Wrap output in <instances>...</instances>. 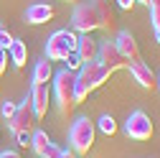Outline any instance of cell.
I'll list each match as a JSON object with an SVG mask.
<instances>
[{"label": "cell", "mask_w": 160, "mask_h": 158, "mask_svg": "<svg viewBox=\"0 0 160 158\" xmlns=\"http://www.w3.org/2000/svg\"><path fill=\"white\" fill-rule=\"evenodd\" d=\"M114 21V10L109 5V0H89V3H79L71 15V26L79 33H94L109 28Z\"/></svg>", "instance_id": "6da1fadb"}, {"label": "cell", "mask_w": 160, "mask_h": 158, "mask_svg": "<svg viewBox=\"0 0 160 158\" xmlns=\"http://www.w3.org/2000/svg\"><path fill=\"white\" fill-rule=\"evenodd\" d=\"M114 71H109L107 66H102L99 61H87L74 76V105H82L89 100V94L94 89H99L102 84L109 82V76Z\"/></svg>", "instance_id": "7a4b0ae2"}, {"label": "cell", "mask_w": 160, "mask_h": 158, "mask_svg": "<svg viewBox=\"0 0 160 158\" xmlns=\"http://www.w3.org/2000/svg\"><path fill=\"white\" fill-rule=\"evenodd\" d=\"M74 71L61 69L58 74H53V97H56V107L64 117H69L74 112Z\"/></svg>", "instance_id": "3957f363"}, {"label": "cell", "mask_w": 160, "mask_h": 158, "mask_svg": "<svg viewBox=\"0 0 160 158\" xmlns=\"http://www.w3.org/2000/svg\"><path fill=\"white\" fill-rule=\"evenodd\" d=\"M76 31L71 28H58L48 36L46 41V59L48 61H64L69 54L76 51Z\"/></svg>", "instance_id": "277c9868"}, {"label": "cell", "mask_w": 160, "mask_h": 158, "mask_svg": "<svg viewBox=\"0 0 160 158\" xmlns=\"http://www.w3.org/2000/svg\"><path fill=\"white\" fill-rule=\"evenodd\" d=\"M94 135H97V128L89 117H76L71 130H69V145L76 155H84L92 150L94 145Z\"/></svg>", "instance_id": "5b68a950"}, {"label": "cell", "mask_w": 160, "mask_h": 158, "mask_svg": "<svg viewBox=\"0 0 160 158\" xmlns=\"http://www.w3.org/2000/svg\"><path fill=\"white\" fill-rule=\"evenodd\" d=\"M125 133L127 138H132V140H140V143H145L152 138V120L142 112V110H135L130 117H127V123H125Z\"/></svg>", "instance_id": "8992f818"}, {"label": "cell", "mask_w": 160, "mask_h": 158, "mask_svg": "<svg viewBox=\"0 0 160 158\" xmlns=\"http://www.w3.org/2000/svg\"><path fill=\"white\" fill-rule=\"evenodd\" d=\"M36 123H38V120H36L33 107H31V97H26V100L18 105L13 120L8 123V128H10L13 135H15V133H33V125H36Z\"/></svg>", "instance_id": "52a82bcc"}, {"label": "cell", "mask_w": 160, "mask_h": 158, "mask_svg": "<svg viewBox=\"0 0 160 158\" xmlns=\"http://www.w3.org/2000/svg\"><path fill=\"white\" fill-rule=\"evenodd\" d=\"M97 61L107 66L109 71H117V69H127L130 61L119 54V49L114 46V41H102L99 44V54H97Z\"/></svg>", "instance_id": "ba28073f"}, {"label": "cell", "mask_w": 160, "mask_h": 158, "mask_svg": "<svg viewBox=\"0 0 160 158\" xmlns=\"http://www.w3.org/2000/svg\"><path fill=\"white\" fill-rule=\"evenodd\" d=\"M31 107H33V115L36 120L41 123L46 112H48V100H51V92H48V84H33L31 87Z\"/></svg>", "instance_id": "9c48e42d"}, {"label": "cell", "mask_w": 160, "mask_h": 158, "mask_svg": "<svg viewBox=\"0 0 160 158\" xmlns=\"http://www.w3.org/2000/svg\"><path fill=\"white\" fill-rule=\"evenodd\" d=\"M114 46L119 49V54H122L130 64L140 61V46H137L135 36H132L130 31H119V33H117V38H114Z\"/></svg>", "instance_id": "30bf717a"}, {"label": "cell", "mask_w": 160, "mask_h": 158, "mask_svg": "<svg viewBox=\"0 0 160 158\" xmlns=\"http://www.w3.org/2000/svg\"><path fill=\"white\" fill-rule=\"evenodd\" d=\"M82 61H97V54H99V41L92 36V33H79L76 38V51H74Z\"/></svg>", "instance_id": "8fae6325"}, {"label": "cell", "mask_w": 160, "mask_h": 158, "mask_svg": "<svg viewBox=\"0 0 160 158\" xmlns=\"http://www.w3.org/2000/svg\"><path fill=\"white\" fill-rule=\"evenodd\" d=\"M130 69V74H132V79L135 82L142 87V89H152L155 84H158V76H155V71L142 61V59H140V61H135V64H130L127 66Z\"/></svg>", "instance_id": "7c38bea8"}, {"label": "cell", "mask_w": 160, "mask_h": 158, "mask_svg": "<svg viewBox=\"0 0 160 158\" xmlns=\"http://www.w3.org/2000/svg\"><path fill=\"white\" fill-rule=\"evenodd\" d=\"M53 15H56L53 5H48V3H33V5L26 10V23H31V26H41V23H48Z\"/></svg>", "instance_id": "4fadbf2b"}, {"label": "cell", "mask_w": 160, "mask_h": 158, "mask_svg": "<svg viewBox=\"0 0 160 158\" xmlns=\"http://www.w3.org/2000/svg\"><path fill=\"white\" fill-rule=\"evenodd\" d=\"M8 56H10V61H13L15 69H23L26 61H28V46L23 41H18V38H13V44L8 49Z\"/></svg>", "instance_id": "5bb4252c"}, {"label": "cell", "mask_w": 160, "mask_h": 158, "mask_svg": "<svg viewBox=\"0 0 160 158\" xmlns=\"http://www.w3.org/2000/svg\"><path fill=\"white\" fill-rule=\"evenodd\" d=\"M48 148H51V138H48L46 130H36V133H31V150H33L38 158H43Z\"/></svg>", "instance_id": "9a60e30c"}, {"label": "cell", "mask_w": 160, "mask_h": 158, "mask_svg": "<svg viewBox=\"0 0 160 158\" xmlns=\"http://www.w3.org/2000/svg\"><path fill=\"white\" fill-rule=\"evenodd\" d=\"M48 79H53V66L48 59H41L33 66V84H48Z\"/></svg>", "instance_id": "2e32d148"}, {"label": "cell", "mask_w": 160, "mask_h": 158, "mask_svg": "<svg viewBox=\"0 0 160 158\" xmlns=\"http://www.w3.org/2000/svg\"><path fill=\"white\" fill-rule=\"evenodd\" d=\"M97 125H99V130H102L104 135H114V133H117V123H114L112 115H102Z\"/></svg>", "instance_id": "e0dca14e"}, {"label": "cell", "mask_w": 160, "mask_h": 158, "mask_svg": "<svg viewBox=\"0 0 160 158\" xmlns=\"http://www.w3.org/2000/svg\"><path fill=\"white\" fill-rule=\"evenodd\" d=\"M64 61H66V69H69V71H74V74H76L79 69L84 66V61H82V59H79L76 54H69V56L64 59Z\"/></svg>", "instance_id": "ac0fdd59"}, {"label": "cell", "mask_w": 160, "mask_h": 158, "mask_svg": "<svg viewBox=\"0 0 160 158\" xmlns=\"http://www.w3.org/2000/svg\"><path fill=\"white\" fill-rule=\"evenodd\" d=\"M10 44H13V36H10V31L5 28V26H0V49H10Z\"/></svg>", "instance_id": "d6986e66"}, {"label": "cell", "mask_w": 160, "mask_h": 158, "mask_svg": "<svg viewBox=\"0 0 160 158\" xmlns=\"http://www.w3.org/2000/svg\"><path fill=\"white\" fill-rule=\"evenodd\" d=\"M15 110H18V105H15V102H8V100L3 102V107H0V112H3V117H5L8 123L13 120V115H15Z\"/></svg>", "instance_id": "ffe728a7"}, {"label": "cell", "mask_w": 160, "mask_h": 158, "mask_svg": "<svg viewBox=\"0 0 160 158\" xmlns=\"http://www.w3.org/2000/svg\"><path fill=\"white\" fill-rule=\"evenodd\" d=\"M150 23H152V28L160 26V3H152L150 5Z\"/></svg>", "instance_id": "44dd1931"}, {"label": "cell", "mask_w": 160, "mask_h": 158, "mask_svg": "<svg viewBox=\"0 0 160 158\" xmlns=\"http://www.w3.org/2000/svg\"><path fill=\"white\" fill-rule=\"evenodd\" d=\"M15 140H18V145L23 150H28L31 148V133H15Z\"/></svg>", "instance_id": "7402d4cb"}, {"label": "cell", "mask_w": 160, "mask_h": 158, "mask_svg": "<svg viewBox=\"0 0 160 158\" xmlns=\"http://www.w3.org/2000/svg\"><path fill=\"white\" fill-rule=\"evenodd\" d=\"M5 69H8V51L0 49V74H3Z\"/></svg>", "instance_id": "603a6c76"}, {"label": "cell", "mask_w": 160, "mask_h": 158, "mask_svg": "<svg viewBox=\"0 0 160 158\" xmlns=\"http://www.w3.org/2000/svg\"><path fill=\"white\" fill-rule=\"evenodd\" d=\"M58 153H61V148H58L56 143H51V148L46 150V155H43V158H58Z\"/></svg>", "instance_id": "cb8c5ba5"}, {"label": "cell", "mask_w": 160, "mask_h": 158, "mask_svg": "<svg viewBox=\"0 0 160 158\" xmlns=\"http://www.w3.org/2000/svg\"><path fill=\"white\" fill-rule=\"evenodd\" d=\"M135 3H137V0H117V5L122 8V10H132V8H135Z\"/></svg>", "instance_id": "d4e9b609"}, {"label": "cell", "mask_w": 160, "mask_h": 158, "mask_svg": "<svg viewBox=\"0 0 160 158\" xmlns=\"http://www.w3.org/2000/svg\"><path fill=\"white\" fill-rule=\"evenodd\" d=\"M0 158H23V155L18 153V150H3V153H0Z\"/></svg>", "instance_id": "484cf974"}, {"label": "cell", "mask_w": 160, "mask_h": 158, "mask_svg": "<svg viewBox=\"0 0 160 158\" xmlns=\"http://www.w3.org/2000/svg\"><path fill=\"white\" fill-rule=\"evenodd\" d=\"M58 158H76V153H74V150H61Z\"/></svg>", "instance_id": "4316f807"}, {"label": "cell", "mask_w": 160, "mask_h": 158, "mask_svg": "<svg viewBox=\"0 0 160 158\" xmlns=\"http://www.w3.org/2000/svg\"><path fill=\"white\" fill-rule=\"evenodd\" d=\"M152 31H155V41L160 44V26H158V28H152Z\"/></svg>", "instance_id": "83f0119b"}, {"label": "cell", "mask_w": 160, "mask_h": 158, "mask_svg": "<svg viewBox=\"0 0 160 158\" xmlns=\"http://www.w3.org/2000/svg\"><path fill=\"white\" fill-rule=\"evenodd\" d=\"M137 3H142V5H148V8H150V5H152V0H137Z\"/></svg>", "instance_id": "f1b7e54d"}, {"label": "cell", "mask_w": 160, "mask_h": 158, "mask_svg": "<svg viewBox=\"0 0 160 158\" xmlns=\"http://www.w3.org/2000/svg\"><path fill=\"white\" fill-rule=\"evenodd\" d=\"M155 87H158V89H160V74H158V84H155Z\"/></svg>", "instance_id": "f546056e"}, {"label": "cell", "mask_w": 160, "mask_h": 158, "mask_svg": "<svg viewBox=\"0 0 160 158\" xmlns=\"http://www.w3.org/2000/svg\"><path fill=\"white\" fill-rule=\"evenodd\" d=\"M152 3H160V0H152Z\"/></svg>", "instance_id": "4dcf8cb0"}, {"label": "cell", "mask_w": 160, "mask_h": 158, "mask_svg": "<svg viewBox=\"0 0 160 158\" xmlns=\"http://www.w3.org/2000/svg\"><path fill=\"white\" fill-rule=\"evenodd\" d=\"M69 3H76V0H69Z\"/></svg>", "instance_id": "1f68e13d"}]
</instances>
